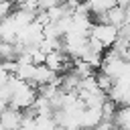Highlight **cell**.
Instances as JSON below:
<instances>
[{"mask_svg":"<svg viewBox=\"0 0 130 130\" xmlns=\"http://www.w3.org/2000/svg\"><path fill=\"white\" fill-rule=\"evenodd\" d=\"M112 124H114L116 130H130V108L128 106L116 108L114 118H112Z\"/></svg>","mask_w":130,"mask_h":130,"instance_id":"obj_6","label":"cell"},{"mask_svg":"<svg viewBox=\"0 0 130 130\" xmlns=\"http://www.w3.org/2000/svg\"><path fill=\"white\" fill-rule=\"evenodd\" d=\"M85 6H87L89 16H102V14H106L108 10H112V8L116 6V2H114V0H87Z\"/></svg>","mask_w":130,"mask_h":130,"instance_id":"obj_5","label":"cell"},{"mask_svg":"<svg viewBox=\"0 0 130 130\" xmlns=\"http://www.w3.org/2000/svg\"><path fill=\"white\" fill-rule=\"evenodd\" d=\"M100 71L104 75H108L110 79H118L122 75H128V61H122L120 55L114 49L104 51L102 55V63H100Z\"/></svg>","mask_w":130,"mask_h":130,"instance_id":"obj_1","label":"cell"},{"mask_svg":"<svg viewBox=\"0 0 130 130\" xmlns=\"http://www.w3.org/2000/svg\"><path fill=\"white\" fill-rule=\"evenodd\" d=\"M102 122V110L100 108H83L79 114V128L81 130H91Z\"/></svg>","mask_w":130,"mask_h":130,"instance_id":"obj_4","label":"cell"},{"mask_svg":"<svg viewBox=\"0 0 130 130\" xmlns=\"http://www.w3.org/2000/svg\"><path fill=\"white\" fill-rule=\"evenodd\" d=\"M8 2H10L12 6H14V4H18V6H20V4H22V2H26V0H8Z\"/></svg>","mask_w":130,"mask_h":130,"instance_id":"obj_11","label":"cell"},{"mask_svg":"<svg viewBox=\"0 0 130 130\" xmlns=\"http://www.w3.org/2000/svg\"><path fill=\"white\" fill-rule=\"evenodd\" d=\"M116 104L114 102H110V100H106L104 104H102V120H106V122H112V118H114V112H116Z\"/></svg>","mask_w":130,"mask_h":130,"instance_id":"obj_7","label":"cell"},{"mask_svg":"<svg viewBox=\"0 0 130 130\" xmlns=\"http://www.w3.org/2000/svg\"><path fill=\"white\" fill-rule=\"evenodd\" d=\"M116 2V6H120V8H128V0H114Z\"/></svg>","mask_w":130,"mask_h":130,"instance_id":"obj_10","label":"cell"},{"mask_svg":"<svg viewBox=\"0 0 130 130\" xmlns=\"http://www.w3.org/2000/svg\"><path fill=\"white\" fill-rule=\"evenodd\" d=\"M37 6H39V10H49V8H53V6H57V0H37Z\"/></svg>","mask_w":130,"mask_h":130,"instance_id":"obj_9","label":"cell"},{"mask_svg":"<svg viewBox=\"0 0 130 130\" xmlns=\"http://www.w3.org/2000/svg\"><path fill=\"white\" fill-rule=\"evenodd\" d=\"M89 37L95 39L104 49H110L116 41V28L112 24H106V22H93L89 28Z\"/></svg>","mask_w":130,"mask_h":130,"instance_id":"obj_2","label":"cell"},{"mask_svg":"<svg viewBox=\"0 0 130 130\" xmlns=\"http://www.w3.org/2000/svg\"><path fill=\"white\" fill-rule=\"evenodd\" d=\"M12 10H14V6H12L8 0H0V20L8 18V16L12 14Z\"/></svg>","mask_w":130,"mask_h":130,"instance_id":"obj_8","label":"cell"},{"mask_svg":"<svg viewBox=\"0 0 130 130\" xmlns=\"http://www.w3.org/2000/svg\"><path fill=\"white\" fill-rule=\"evenodd\" d=\"M20 124H22V112L20 110H14V108L6 106L0 112V126H2V130H18Z\"/></svg>","mask_w":130,"mask_h":130,"instance_id":"obj_3","label":"cell"}]
</instances>
